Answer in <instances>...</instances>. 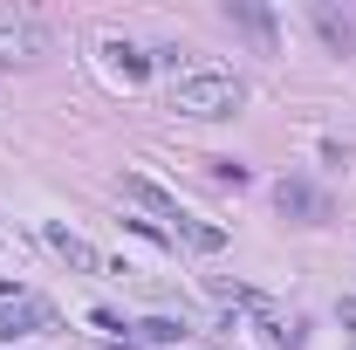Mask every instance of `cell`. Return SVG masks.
Returning <instances> with one entry per match:
<instances>
[{"mask_svg":"<svg viewBox=\"0 0 356 350\" xmlns=\"http://www.w3.org/2000/svg\"><path fill=\"white\" fill-rule=\"evenodd\" d=\"M103 55H110V69H117L124 83H144V69H151V62H144L131 42H103Z\"/></svg>","mask_w":356,"mask_h":350,"instance_id":"cell-9","label":"cell"},{"mask_svg":"<svg viewBox=\"0 0 356 350\" xmlns=\"http://www.w3.org/2000/svg\"><path fill=\"white\" fill-rule=\"evenodd\" d=\"M336 323H343V337H350V350H356V296H343V303H336Z\"/></svg>","mask_w":356,"mask_h":350,"instance_id":"cell-13","label":"cell"},{"mask_svg":"<svg viewBox=\"0 0 356 350\" xmlns=\"http://www.w3.org/2000/svg\"><path fill=\"white\" fill-rule=\"evenodd\" d=\"M309 21H315V35L336 48V55H350V48H356V28L336 14V7H329V0H309Z\"/></svg>","mask_w":356,"mask_h":350,"instance_id":"cell-7","label":"cell"},{"mask_svg":"<svg viewBox=\"0 0 356 350\" xmlns=\"http://www.w3.org/2000/svg\"><path fill=\"white\" fill-rule=\"evenodd\" d=\"M137 337L144 344H185V323L178 316H151V323H137Z\"/></svg>","mask_w":356,"mask_h":350,"instance_id":"cell-10","label":"cell"},{"mask_svg":"<svg viewBox=\"0 0 356 350\" xmlns=\"http://www.w3.org/2000/svg\"><path fill=\"white\" fill-rule=\"evenodd\" d=\"M42 241H48V254H62V261L76 268V275H96V268H103V254L89 248L83 234H69L62 220H42Z\"/></svg>","mask_w":356,"mask_h":350,"instance_id":"cell-5","label":"cell"},{"mask_svg":"<svg viewBox=\"0 0 356 350\" xmlns=\"http://www.w3.org/2000/svg\"><path fill=\"white\" fill-rule=\"evenodd\" d=\"M247 103V83L233 69H178L172 76V110L178 117H233Z\"/></svg>","mask_w":356,"mask_h":350,"instance_id":"cell-1","label":"cell"},{"mask_svg":"<svg viewBox=\"0 0 356 350\" xmlns=\"http://www.w3.org/2000/svg\"><path fill=\"white\" fill-rule=\"evenodd\" d=\"M35 330H55V309H48L42 296H7V303H0V344L35 337Z\"/></svg>","mask_w":356,"mask_h":350,"instance_id":"cell-3","label":"cell"},{"mask_svg":"<svg viewBox=\"0 0 356 350\" xmlns=\"http://www.w3.org/2000/svg\"><path fill=\"white\" fill-rule=\"evenodd\" d=\"M226 21H233L240 35H254L261 48H274V14H267V7H254V0H233V7H226Z\"/></svg>","mask_w":356,"mask_h":350,"instance_id":"cell-8","label":"cell"},{"mask_svg":"<svg viewBox=\"0 0 356 350\" xmlns=\"http://www.w3.org/2000/svg\"><path fill=\"white\" fill-rule=\"evenodd\" d=\"M35 55H48V28L28 14V7H0V69L35 62Z\"/></svg>","mask_w":356,"mask_h":350,"instance_id":"cell-2","label":"cell"},{"mask_svg":"<svg viewBox=\"0 0 356 350\" xmlns=\"http://www.w3.org/2000/svg\"><path fill=\"white\" fill-rule=\"evenodd\" d=\"M117 192H124L131 206H144V213H151V227L165 220V234H172L178 220H185V213H178V199H172V192H165V185H151V178H144V172H124V178H117Z\"/></svg>","mask_w":356,"mask_h":350,"instance_id":"cell-4","label":"cell"},{"mask_svg":"<svg viewBox=\"0 0 356 350\" xmlns=\"http://www.w3.org/2000/svg\"><path fill=\"white\" fill-rule=\"evenodd\" d=\"M89 323H96L103 337H124V316H117V309H89Z\"/></svg>","mask_w":356,"mask_h":350,"instance_id":"cell-12","label":"cell"},{"mask_svg":"<svg viewBox=\"0 0 356 350\" xmlns=\"http://www.w3.org/2000/svg\"><path fill=\"white\" fill-rule=\"evenodd\" d=\"M274 199H281V213H295V220H329V206H322V192H315L309 178H281Z\"/></svg>","mask_w":356,"mask_h":350,"instance_id":"cell-6","label":"cell"},{"mask_svg":"<svg viewBox=\"0 0 356 350\" xmlns=\"http://www.w3.org/2000/svg\"><path fill=\"white\" fill-rule=\"evenodd\" d=\"M213 178H220V185H247V165H233V158H213Z\"/></svg>","mask_w":356,"mask_h":350,"instance_id":"cell-11","label":"cell"}]
</instances>
